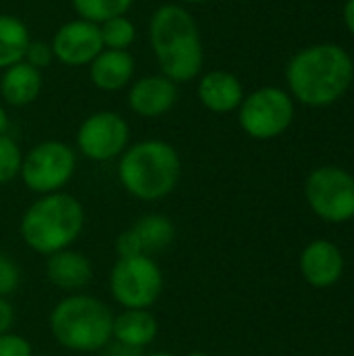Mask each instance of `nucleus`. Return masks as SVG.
Segmentation results:
<instances>
[{
	"label": "nucleus",
	"mask_w": 354,
	"mask_h": 356,
	"mask_svg": "<svg viewBox=\"0 0 354 356\" xmlns=\"http://www.w3.org/2000/svg\"><path fill=\"white\" fill-rule=\"evenodd\" d=\"M353 79V58L338 44L307 46L286 67V81L292 96L307 106L334 104L346 94Z\"/></svg>",
	"instance_id": "nucleus-1"
},
{
	"label": "nucleus",
	"mask_w": 354,
	"mask_h": 356,
	"mask_svg": "<svg viewBox=\"0 0 354 356\" xmlns=\"http://www.w3.org/2000/svg\"><path fill=\"white\" fill-rule=\"evenodd\" d=\"M152 52L161 75L173 83H186L200 75L204 52L198 25L182 4H163L152 13L148 25Z\"/></svg>",
	"instance_id": "nucleus-2"
},
{
	"label": "nucleus",
	"mask_w": 354,
	"mask_h": 356,
	"mask_svg": "<svg viewBox=\"0 0 354 356\" xmlns=\"http://www.w3.org/2000/svg\"><path fill=\"white\" fill-rule=\"evenodd\" d=\"M119 181L138 200L167 198L179 184L182 161L177 150L163 140H142L121 154Z\"/></svg>",
	"instance_id": "nucleus-3"
},
{
	"label": "nucleus",
	"mask_w": 354,
	"mask_h": 356,
	"mask_svg": "<svg viewBox=\"0 0 354 356\" xmlns=\"http://www.w3.org/2000/svg\"><path fill=\"white\" fill-rule=\"evenodd\" d=\"M86 211L81 202L65 192L44 194L33 200L21 219V238L38 254L50 257L69 248L83 232Z\"/></svg>",
	"instance_id": "nucleus-4"
},
{
	"label": "nucleus",
	"mask_w": 354,
	"mask_h": 356,
	"mask_svg": "<svg viewBox=\"0 0 354 356\" xmlns=\"http://www.w3.org/2000/svg\"><path fill=\"white\" fill-rule=\"evenodd\" d=\"M111 309L88 294H69L50 313V334L67 350L98 353L113 340Z\"/></svg>",
	"instance_id": "nucleus-5"
},
{
	"label": "nucleus",
	"mask_w": 354,
	"mask_h": 356,
	"mask_svg": "<svg viewBox=\"0 0 354 356\" xmlns=\"http://www.w3.org/2000/svg\"><path fill=\"white\" fill-rule=\"evenodd\" d=\"M108 288L113 300L123 309H150L163 294L165 277L152 257L117 259Z\"/></svg>",
	"instance_id": "nucleus-6"
},
{
	"label": "nucleus",
	"mask_w": 354,
	"mask_h": 356,
	"mask_svg": "<svg viewBox=\"0 0 354 356\" xmlns=\"http://www.w3.org/2000/svg\"><path fill=\"white\" fill-rule=\"evenodd\" d=\"M75 152L71 146L58 140H46L33 146L21 163V179L23 184L44 196L61 192L75 173Z\"/></svg>",
	"instance_id": "nucleus-7"
},
{
	"label": "nucleus",
	"mask_w": 354,
	"mask_h": 356,
	"mask_svg": "<svg viewBox=\"0 0 354 356\" xmlns=\"http://www.w3.org/2000/svg\"><path fill=\"white\" fill-rule=\"evenodd\" d=\"M238 121L255 140L277 138L294 121V100L282 88H261L244 96L238 106Z\"/></svg>",
	"instance_id": "nucleus-8"
},
{
	"label": "nucleus",
	"mask_w": 354,
	"mask_h": 356,
	"mask_svg": "<svg viewBox=\"0 0 354 356\" xmlns=\"http://www.w3.org/2000/svg\"><path fill=\"white\" fill-rule=\"evenodd\" d=\"M311 209L325 221L342 223L354 217V177L340 167L315 169L305 186Z\"/></svg>",
	"instance_id": "nucleus-9"
},
{
	"label": "nucleus",
	"mask_w": 354,
	"mask_h": 356,
	"mask_svg": "<svg viewBox=\"0 0 354 356\" xmlns=\"http://www.w3.org/2000/svg\"><path fill=\"white\" fill-rule=\"evenodd\" d=\"M79 152L96 163L113 161L121 156L129 142V127L123 117L113 111H100L90 115L77 129Z\"/></svg>",
	"instance_id": "nucleus-10"
},
{
	"label": "nucleus",
	"mask_w": 354,
	"mask_h": 356,
	"mask_svg": "<svg viewBox=\"0 0 354 356\" xmlns=\"http://www.w3.org/2000/svg\"><path fill=\"white\" fill-rule=\"evenodd\" d=\"M50 46H52L54 58L69 67L90 65L104 50L100 27L86 19H75V21L61 25Z\"/></svg>",
	"instance_id": "nucleus-11"
},
{
	"label": "nucleus",
	"mask_w": 354,
	"mask_h": 356,
	"mask_svg": "<svg viewBox=\"0 0 354 356\" xmlns=\"http://www.w3.org/2000/svg\"><path fill=\"white\" fill-rule=\"evenodd\" d=\"M177 102V83L165 75H148L138 79L127 94L129 108L146 119L169 113Z\"/></svg>",
	"instance_id": "nucleus-12"
},
{
	"label": "nucleus",
	"mask_w": 354,
	"mask_h": 356,
	"mask_svg": "<svg viewBox=\"0 0 354 356\" xmlns=\"http://www.w3.org/2000/svg\"><path fill=\"white\" fill-rule=\"evenodd\" d=\"M46 277L54 288L69 294H79V290L90 286L94 267L79 250L65 248L46 259Z\"/></svg>",
	"instance_id": "nucleus-13"
},
{
	"label": "nucleus",
	"mask_w": 354,
	"mask_h": 356,
	"mask_svg": "<svg viewBox=\"0 0 354 356\" xmlns=\"http://www.w3.org/2000/svg\"><path fill=\"white\" fill-rule=\"evenodd\" d=\"M344 269V259L338 246L328 240H317L309 244L300 257V271L303 277L315 288L334 286Z\"/></svg>",
	"instance_id": "nucleus-14"
},
{
	"label": "nucleus",
	"mask_w": 354,
	"mask_h": 356,
	"mask_svg": "<svg viewBox=\"0 0 354 356\" xmlns=\"http://www.w3.org/2000/svg\"><path fill=\"white\" fill-rule=\"evenodd\" d=\"M198 98L211 113H232L244 100L240 79L230 71H211L198 83Z\"/></svg>",
	"instance_id": "nucleus-15"
},
{
	"label": "nucleus",
	"mask_w": 354,
	"mask_h": 356,
	"mask_svg": "<svg viewBox=\"0 0 354 356\" xmlns=\"http://www.w3.org/2000/svg\"><path fill=\"white\" fill-rule=\"evenodd\" d=\"M136 71L134 56L127 50H111L104 48L92 63H90V79L98 90L117 92L125 88Z\"/></svg>",
	"instance_id": "nucleus-16"
},
{
	"label": "nucleus",
	"mask_w": 354,
	"mask_h": 356,
	"mask_svg": "<svg viewBox=\"0 0 354 356\" xmlns=\"http://www.w3.org/2000/svg\"><path fill=\"white\" fill-rule=\"evenodd\" d=\"M159 334L156 317L150 313V309H123L113 319V340L134 346V348H146L154 342Z\"/></svg>",
	"instance_id": "nucleus-17"
},
{
	"label": "nucleus",
	"mask_w": 354,
	"mask_h": 356,
	"mask_svg": "<svg viewBox=\"0 0 354 356\" xmlns=\"http://www.w3.org/2000/svg\"><path fill=\"white\" fill-rule=\"evenodd\" d=\"M42 90V73L27 65L25 60L10 65L4 69L0 79V94L4 102L13 106H25L31 104Z\"/></svg>",
	"instance_id": "nucleus-18"
},
{
	"label": "nucleus",
	"mask_w": 354,
	"mask_h": 356,
	"mask_svg": "<svg viewBox=\"0 0 354 356\" xmlns=\"http://www.w3.org/2000/svg\"><path fill=\"white\" fill-rule=\"evenodd\" d=\"M146 257H152L156 252H163L169 248L175 240V225L165 215H144L129 227Z\"/></svg>",
	"instance_id": "nucleus-19"
},
{
	"label": "nucleus",
	"mask_w": 354,
	"mask_h": 356,
	"mask_svg": "<svg viewBox=\"0 0 354 356\" xmlns=\"http://www.w3.org/2000/svg\"><path fill=\"white\" fill-rule=\"evenodd\" d=\"M29 42V31L23 21L10 15H0V69L21 63Z\"/></svg>",
	"instance_id": "nucleus-20"
},
{
	"label": "nucleus",
	"mask_w": 354,
	"mask_h": 356,
	"mask_svg": "<svg viewBox=\"0 0 354 356\" xmlns=\"http://www.w3.org/2000/svg\"><path fill=\"white\" fill-rule=\"evenodd\" d=\"M131 2L134 0H73V8L77 10L79 19L100 25L106 19L125 15Z\"/></svg>",
	"instance_id": "nucleus-21"
},
{
	"label": "nucleus",
	"mask_w": 354,
	"mask_h": 356,
	"mask_svg": "<svg viewBox=\"0 0 354 356\" xmlns=\"http://www.w3.org/2000/svg\"><path fill=\"white\" fill-rule=\"evenodd\" d=\"M98 27H100V38H102V46L104 48L125 50L136 40V27H134V23L125 15L106 19Z\"/></svg>",
	"instance_id": "nucleus-22"
},
{
	"label": "nucleus",
	"mask_w": 354,
	"mask_h": 356,
	"mask_svg": "<svg viewBox=\"0 0 354 356\" xmlns=\"http://www.w3.org/2000/svg\"><path fill=\"white\" fill-rule=\"evenodd\" d=\"M23 154L13 138L0 136V186L13 181L21 171Z\"/></svg>",
	"instance_id": "nucleus-23"
},
{
	"label": "nucleus",
	"mask_w": 354,
	"mask_h": 356,
	"mask_svg": "<svg viewBox=\"0 0 354 356\" xmlns=\"http://www.w3.org/2000/svg\"><path fill=\"white\" fill-rule=\"evenodd\" d=\"M19 284H21V271L17 263L8 254L0 252V298L10 296L19 288Z\"/></svg>",
	"instance_id": "nucleus-24"
},
{
	"label": "nucleus",
	"mask_w": 354,
	"mask_h": 356,
	"mask_svg": "<svg viewBox=\"0 0 354 356\" xmlns=\"http://www.w3.org/2000/svg\"><path fill=\"white\" fill-rule=\"evenodd\" d=\"M52 58H54V54H52V46L48 44V42H42V40H38V42H29V46H27V50H25V56H23V60L27 63V65H31L33 69H44V67H48L50 63H52Z\"/></svg>",
	"instance_id": "nucleus-25"
},
{
	"label": "nucleus",
	"mask_w": 354,
	"mask_h": 356,
	"mask_svg": "<svg viewBox=\"0 0 354 356\" xmlns=\"http://www.w3.org/2000/svg\"><path fill=\"white\" fill-rule=\"evenodd\" d=\"M31 344L17 334H2L0 336V356H31Z\"/></svg>",
	"instance_id": "nucleus-26"
},
{
	"label": "nucleus",
	"mask_w": 354,
	"mask_h": 356,
	"mask_svg": "<svg viewBox=\"0 0 354 356\" xmlns=\"http://www.w3.org/2000/svg\"><path fill=\"white\" fill-rule=\"evenodd\" d=\"M115 250H117V259L146 257V254L142 252V248H140V244H138V240H136V236H134V232H131V229H125V232L117 238V242H115Z\"/></svg>",
	"instance_id": "nucleus-27"
},
{
	"label": "nucleus",
	"mask_w": 354,
	"mask_h": 356,
	"mask_svg": "<svg viewBox=\"0 0 354 356\" xmlns=\"http://www.w3.org/2000/svg\"><path fill=\"white\" fill-rule=\"evenodd\" d=\"M15 323V311L13 305L6 298H0V336L8 334Z\"/></svg>",
	"instance_id": "nucleus-28"
},
{
	"label": "nucleus",
	"mask_w": 354,
	"mask_h": 356,
	"mask_svg": "<svg viewBox=\"0 0 354 356\" xmlns=\"http://www.w3.org/2000/svg\"><path fill=\"white\" fill-rule=\"evenodd\" d=\"M104 356H144L142 348H134V346H127V344H121V342H108L104 346Z\"/></svg>",
	"instance_id": "nucleus-29"
},
{
	"label": "nucleus",
	"mask_w": 354,
	"mask_h": 356,
	"mask_svg": "<svg viewBox=\"0 0 354 356\" xmlns=\"http://www.w3.org/2000/svg\"><path fill=\"white\" fill-rule=\"evenodd\" d=\"M344 23H346L348 31L354 35V0H346V4H344Z\"/></svg>",
	"instance_id": "nucleus-30"
},
{
	"label": "nucleus",
	"mask_w": 354,
	"mask_h": 356,
	"mask_svg": "<svg viewBox=\"0 0 354 356\" xmlns=\"http://www.w3.org/2000/svg\"><path fill=\"white\" fill-rule=\"evenodd\" d=\"M6 127H8V115H6V111L2 108V104H0V136H4Z\"/></svg>",
	"instance_id": "nucleus-31"
},
{
	"label": "nucleus",
	"mask_w": 354,
	"mask_h": 356,
	"mask_svg": "<svg viewBox=\"0 0 354 356\" xmlns=\"http://www.w3.org/2000/svg\"><path fill=\"white\" fill-rule=\"evenodd\" d=\"M184 4H204V2H211V0H179Z\"/></svg>",
	"instance_id": "nucleus-32"
},
{
	"label": "nucleus",
	"mask_w": 354,
	"mask_h": 356,
	"mask_svg": "<svg viewBox=\"0 0 354 356\" xmlns=\"http://www.w3.org/2000/svg\"><path fill=\"white\" fill-rule=\"evenodd\" d=\"M144 356H177V355H173V353H150V355H144Z\"/></svg>",
	"instance_id": "nucleus-33"
},
{
	"label": "nucleus",
	"mask_w": 354,
	"mask_h": 356,
	"mask_svg": "<svg viewBox=\"0 0 354 356\" xmlns=\"http://www.w3.org/2000/svg\"><path fill=\"white\" fill-rule=\"evenodd\" d=\"M186 356H209L207 353H202V350H192V353H188Z\"/></svg>",
	"instance_id": "nucleus-34"
},
{
	"label": "nucleus",
	"mask_w": 354,
	"mask_h": 356,
	"mask_svg": "<svg viewBox=\"0 0 354 356\" xmlns=\"http://www.w3.org/2000/svg\"><path fill=\"white\" fill-rule=\"evenodd\" d=\"M31 356H50V355H31Z\"/></svg>",
	"instance_id": "nucleus-35"
}]
</instances>
